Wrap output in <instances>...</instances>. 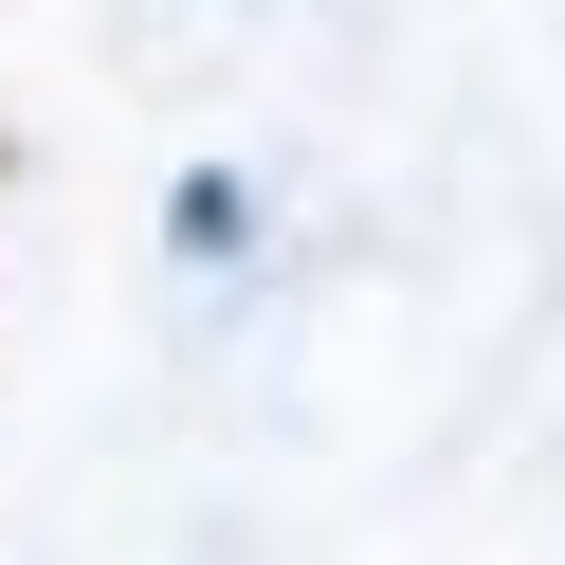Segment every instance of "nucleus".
Masks as SVG:
<instances>
[]
</instances>
